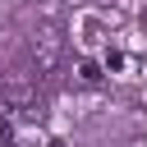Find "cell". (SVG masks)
<instances>
[{"label":"cell","instance_id":"obj_1","mask_svg":"<svg viewBox=\"0 0 147 147\" xmlns=\"http://www.w3.org/2000/svg\"><path fill=\"white\" fill-rule=\"evenodd\" d=\"M101 69H106V74H115V78H119V74H124V69H129V55H124V51H115V46H110V51H106V55H101Z\"/></svg>","mask_w":147,"mask_h":147},{"label":"cell","instance_id":"obj_2","mask_svg":"<svg viewBox=\"0 0 147 147\" xmlns=\"http://www.w3.org/2000/svg\"><path fill=\"white\" fill-rule=\"evenodd\" d=\"M101 78H106V69H101L96 60H83V64H78V83H87V87H96Z\"/></svg>","mask_w":147,"mask_h":147},{"label":"cell","instance_id":"obj_3","mask_svg":"<svg viewBox=\"0 0 147 147\" xmlns=\"http://www.w3.org/2000/svg\"><path fill=\"white\" fill-rule=\"evenodd\" d=\"M55 51H60V41H55V37H46V41H41V51H37V69H51V64H55Z\"/></svg>","mask_w":147,"mask_h":147},{"label":"cell","instance_id":"obj_4","mask_svg":"<svg viewBox=\"0 0 147 147\" xmlns=\"http://www.w3.org/2000/svg\"><path fill=\"white\" fill-rule=\"evenodd\" d=\"M0 96H5V78H0Z\"/></svg>","mask_w":147,"mask_h":147}]
</instances>
